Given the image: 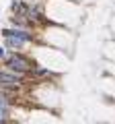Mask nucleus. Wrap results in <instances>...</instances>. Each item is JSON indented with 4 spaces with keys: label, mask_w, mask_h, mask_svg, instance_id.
Here are the masks:
<instances>
[{
    "label": "nucleus",
    "mask_w": 115,
    "mask_h": 124,
    "mask_svg": "<svg viewBox=\"0 0 115 124\" xmlns=\"http://www.w3.org/2000/svg\"><path fill=\"white\" fill-rule=\"evenodd\" d=\"M17 83H21V77H19V75H6V72H0V85H4V87H17Z\"/></svg>",
    "instance_id": "2"
},
{
    "label": "nucleus",
    "mask_w": 115,
    "mask_h": 124,
    "mask_svg": "<svg viewBox=\"0 0 115 124\" xmlns=\"http://www.w3.org/2000/svg\"><path fill=\"white\" fill-rule=\"evenodd\" d=\"M0 58H4V50L2 48H0Z\"/></svg>",
    "instance_id": "7"
},
{
    "label": "nucleus",
    "mask_w": 115,
    "mask_h": 124,
    "mask_svg": "<svg viewBox=\"0 0 115 124\" xmlns=\"http://www.w3.org/2000/svg\"><path fill=\"white\" fill-rule=\"evenodd\" d=\"M4 39H6V46H8V48H14V50H21L23 44H25L23 39H19V37H14V35H8V37H4Z\"/></svg>",
    "instance_id": "4"
},
{
    "label": "nucleus",
    "mask_w": 115,
    "mask_h": 124,
    "mask_svg": "<svg viewBox=\"0 0 115 124\" xmlns=\"http://www.w3.org/2000/svg\"><path fill=\"white\" fill-rule=\"evenodd\" d=\"M6 66H8L10 70H14L19 77H21L23 72H27V70H29L31 62L27 60V58H23L21 54H13V56H8V60H6Z\"/></svg>",
    "instance_id": "1"
},
{
    "label": "nucleus",
    "mask_w": 115,
    "mask_h": 124,
    "mask_svg": "<svg viewBox=\"0 0 115 124\" xmlns=\"http://www.w3.org/2000/svg\"><path fill=\"white\" fill-rule=\"evenodd\" d=\"M0 106H8V101H6V97H4V93H0Z\"/></svg>",
    "instance_id": "5"
},
{
    "label": "nucleus",
    "mask_w": 115,
    "mask_h": 124,
    "mask_svg": "<svg viewBox=\"0 0 115 124\" xmlns=\"http://www.w3.org/2000/svg\"><path fill=\"white\" fill-rule=\"evenodd\" d=\"M0 124H6V118H4V116H0Z\"/></svg>",
    "instance_id": "6"
},
{
    "label": "nucleus",
    "mask_w": 115,
    "mask_h": 124,
    "mask_svg": "<svg viewBox=\"0 0 115 124\" xmlns=\"http://www.w3.org/2000/svg\"><path fill=\"white\" fill-rule=\"evenodd\" d=\"M2 35H4V37L14 35V37H19V39H23V41H29V39H31V35H29L27 31H23V29H4V31H2Z\"/></svg>",
    "instance_id": "3"
}]
</instances>
